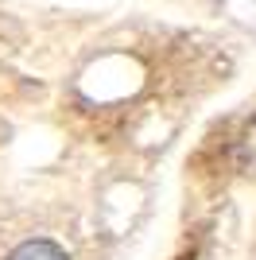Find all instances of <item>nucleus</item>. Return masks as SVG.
Wrapping results in <instances>:
<instances>
[{
  "instance_id": "f257e3e1",
  "label": "nucleus",
  "mask_w": 256,
  "mask_h": 260,
  "mask_svg": "<svg viewBox=\"0 0 256 260\" xmlns=\"http://www.w3.org/2000/svg\"><path fill=\"white\" fill-rule=\"evenodd\" d=\"M8 260H70L54 241L47 237H31V241H23V245H16V249L8 252Z\"/></svg>"
},
{
  "instance_id": "f03ea898",
  "label": "nucleus",
  "mask_w": 256,
  "mask_h": 260,
  "mask_svg": "<svg viewBox=\"0 0 256 260\" xmlns=\"http://www.w3.org/2000/svg\"><path fill=\"white\" fill-rule=\"evenodd\" d=\"M237 159H241L245 171H256V120H252V124H245L241 140H237Z\"/></svg>"
}]
</instances>
